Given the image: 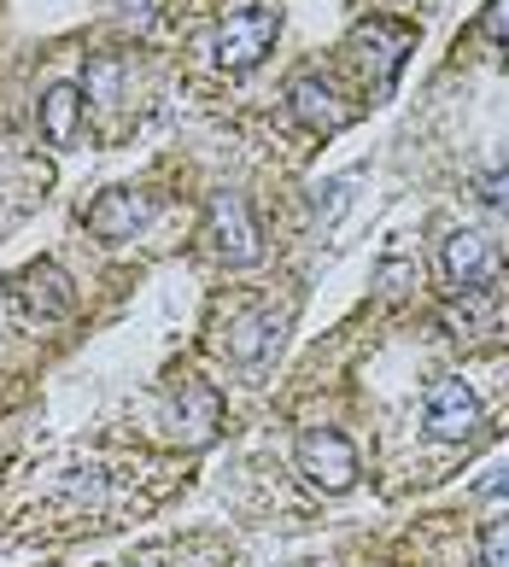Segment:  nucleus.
<instances>
[{
    "label": "nucleus",
    "instance_id": "obj_1",
    "mask_svg": "<svg viewBox=\"0 0 509 567\" xmlns=\"http://www.w3.org/2000/svg\"><path fill=\"white\" fill-rule=\"evenodd\" d=\"M293 462H299V474L311 480L316 492H352V480H357V451H352V439L334 433V427L299 433Z\"/></svg>",
    "mask_w": 509,
    "mask_h": 567
},
{
    "label": "nucleus",
    "instance_id": "obj_2",
    "mask_svg": "<svg viewBox=\"0 0 509 567\" xmlns=\"http://www.w3.org/2000/svg\"><path fill=\"white\" fill-rule=\"evenodd\" d=\"M269 41H275V12L269 7L223 12V24H217V65L223 71H252L269 53Z\"/></svg>",
    "mask_w": 509,
    "mask_h": 567
},
{
    "label": "nucleus",
    "instance_id": "obj_3",
    "mask_svg": "<svg viewBox=\"0 0 509 567\" xmlns=\"http://www.w3.org/2000/svg\"><path fill=\"white\" fill-rule=\"evenodd\" d=\"M428 433L434 439H469L475 427H480V398H475V386L462 381V374H445V381H434L428 386Z\"/></svg>",
    "mask_w": 509,
    "mask_h": 567
},
{
    "label": "nucleus",
    "instance_id": "obj_4",
    "mask_svg": "<svg viewBox=\"0 0 509 567\" xmlns=\"http://www.w3.org/2000/svg\"><path fill=\"white\" fill-rule=\"evenodd\" d=\"M352 48H357V65H364L369 89L380 94V89H387V82L398 76V65H405V53H410V30L387 24V18H369V24L352 35Z\"/></svg>",
    "mask_w": 509,
    "mask_h": 567
},
{
    "label": "nucleus",
    "instance_id": "obj_5",
    "mask_svg": "<svg viewBox=\"0 0 509 567\" xmlns=\"http://www.w3.org/2000/svg\"><path fill=\"white\" fill-rule=\"evenodd\" d=\"M445 269H451V281L462 292H480V287L498 281L503 258H498V246L486 235H451V240H445Z\"/></svg>",
    "mask_w": 509,
    "mask_h": 567
},
{
    "label": "nucleus",
    "instance_id": "obj_6",
    "mask_svg": "<svg viewBox=\"0 0 509 567\" xmlns=\"http://www.w3.org/2000/svg\"><path fill=\"white\" fill-rule=\"evenodd\" d=\"M211 223H217V251L228 264H252V258H258V228H252L241 194H217V199H211Z\"/></svg>",
    "mask_w": 509,
    "mask_h": 567
},
{
    "label": "nucleus",
    "instance_id": "obj_7",
    "mask_svg": "<svg viewBox=\"0 0 509 567\" xmlns=\"http://www.w3.org/2000/svg\"><path fill=\"white\" fill-rule=\"evenodd\" d=\"M18 305L41 322H59V317H71V287L53 264H30L24 276H18Z\"/></svg>",
    "mask_w": 509,
    "mask_h": 567
},
{
    "label": "nucleus",
    "instance_id": "obj_8",
    "mask_svg": "<svg viewBox=\"0 0 509 567\" xmlns=\"http://www.w3.org/2000/svg\"><path fill=\"white\" fill-rule=\"evenodd\" d=\"M141 217H146V199L130 194V187H112V194H100L89 205V228H94L100 240H130L135 228H141Z\"/></svg>",
    "mask_w": 509,
    "mask_h": 567
},
{
    "label": "nucleus",
    "instance_id": "obj_9",
    "mask_svg": "<svg viewBox=\"0 0 509 567\" xmlns=\"http://www.w3.org/2000/svg\"><path fill=\"white\" fill-rule=\"evenodd\" d=\"M282 340V322H275V310H252V317H235L228 322V357L235 363H264Z\"/></svg>",
    "mask_w": 509,
    "mask_h": 567
},
{
    "label": "nucleus",
    "instance_id": "obj_10",
    "mask_svg": "<svg viewBox=\"0 0 509 567\" xmlns=\"http://www.w3.org/2000/svg\"><path fill=\"white\" fill-rule=\"evenodd\" d=\"M293 112H299V123L305 130H339V123H346V106H334V89L323 76H293Z\"/></svg>",
    "mask_w": 509,
    "mask_h": 567
},
{
    "label": "nucleus",
    "instance_id": "obj_11",
    "mask_svg": "<svg viewBox=\"0 0 509 567\" xmlns=\"http://www.w3.org/2000/svg\"><path fill=\"white\" fill-rule=\"evenodd\" d=\"M217 415H223V398L211 392L205 381H182V404H176V422L187 427V445H205L217 433Z\"/></svg>",
    "mask_w": 509,
    "mask_h": 567
},
{
    "label": "nucleus",
    "instance_id": "obj_12",
    "mask_svg": "<svg viewBox=\"0 0 509 567\" xmlns=\"http://www.w3.org/2000/svg\"><path fill=\"white\" fill-rule=\"evenodd\" d=\"M77 117H82V94L71 89V82H53V89L41 94V135H48L53 146H71Z\"/></svg>",
    "mask_w": 509,
    "mask_h": 567
},
{
    "label": "nucleus",
    "instance_id": "obj_13",
    "mask_svg": "<svg viewBox=\"0 0 509 567\" xmlns=\"http://www.w3.org/2000/svg\"><path fill=\"white\" fill-rule=\"evenodd\" d=\"M480 561H486V567H509V520H498V527L486 533V544H480Z\"/></svg>",
    "mask_w": 509,
    "mask_h": 567
},
{
    "label": "nucleus",
    "instance_id": "obj_14",
    "mask_svg": "<svg viewBox=\"0 0 509 567\" xmlns=\"http://www.w3.org/2000/svg\"><path fill=\"white\" fill-rule=\"evenodd\" d=\"M112 7H118V18H123V24H135V30H146V24H153V0H112Z\"/></svg>",
    "mask_w": 509,
    "mask_h": 567
},
{
    "label": "nucleus",
    "instance_id": "obj_15",
    "mask_svg": "<svg viewBox=\"0 0 509 567\" xmlns=\"http://www.w3.org/2000/svg\"><path fill=\"white\" fill-rule=\"evenodd\" d=\"M89 82H94V100H112V89H118V59H100V65L89 71Z\"/></svg>",
    "mask_w": 509,
    "mask_h": 567
},
{
    "label": "nucleus",
    "instance_id": "obj_16",
    "mask_svg": "<svg viewBox=\"0 0 509 567\" xmlns=\"http://www.w3.org/2000/svg\"><path fill=\"white\" fill-rule=\"evenodd\" d=\"M480 199H486V205H498V212H509V171L486 176V182H480Z\"/></svg>",
    "mask_w": 509,
    "mask_h": 567
},
{
    "label": "nucleus",
    "instance_id": "obj_17",
    "mask_svg": "<svg viewBox=\"0 0 509 567\" xmlns=\"http://www.w3.org/2000/svg\"><path fill=\"white\" fill-rule=\"evenodd\" d=\"M486 30H492L498 41H509V0H492V7H486Z\"/></svg>",
    "mask_w": 509,
    "mask_h": 567
}]
</instances>
